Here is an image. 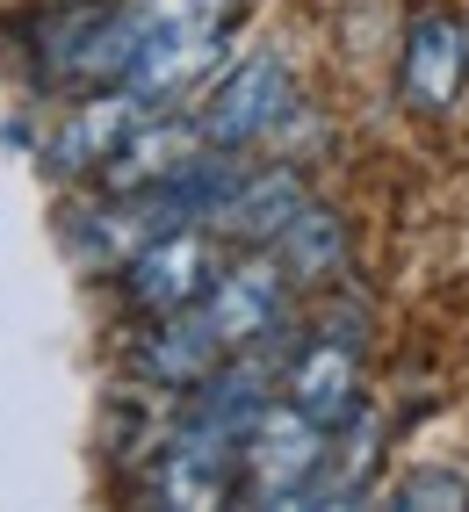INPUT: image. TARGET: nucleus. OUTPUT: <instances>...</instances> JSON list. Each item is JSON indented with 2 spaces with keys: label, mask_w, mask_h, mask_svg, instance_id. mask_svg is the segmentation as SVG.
Wrapping results in <instances>:
<instances>
[{
  "label": "nucleus",
  "mask_w": 469,
  "mask_h": 512,
  "mask_svg": "<svg viewBox=\"0 0 469 512\" xmlns=\"http://www.w3.org/2000/svg\"><path fill=\"white\" fill-rule=\"evenodd\" d=\"M304 181L289 174V166H260V174H246L239 166V181H231V195L210 210V231H224V238H246V246H267L296 210H304Z\"/></svg>",
  "instance_id": "8"
},
{
  "label": "nucleus",
  "mask_w": 469,
  "mask_h": 512,
  "mask_svg": "<svg viewBox=\"0 0 469 512\" xmlns=\"http://www.w3.org/2000/svg\"><path fill=\"white\" fill-rule=\"evenodd\" d=\"M462 80H469V29L448 22V15H419L412 37H405V58H397L405 101L426 109V116H441V109H455Z\"/></svg>",
  "instance_id": "7"
},
{
  "label": "nucleus",
  "mask_w": 469,
  "mask_h": 512,
  "mask_svg": "<svg viewBox=\"0 0 469 512\" xmlns=\"http://www.w3.org/2000/svg\"><path fill=\"white\" fill-rule=\"evenodd\" d=\"M282 390H289V404H296L304 419H318V426L332 433V426L361 404V339L325 325L311 347L282 368Z\"/></svg>",
  "instance_id": "6"
},
{
  "label": "nucleus",
  "mask_w": 469,
  "mask_h": 512,
  "mask_svg": "<svg viewBox=\"0 0 469 512\" xmlns=\"http://www.w3.org/2000/svg\"><path fill=\"white\" fill-rule=\"evenodd\" d=\"M267 253L282 260V275L289 282H318V275H332L340 267V224H332V210H318V202H304L275 238H267Z\"/></svg>",
  "instance_id": "9"
},
{
  "label": "nucleus",
  "mask_w": 469,
  "mask_h": 512,
  "mask_svg": "<svg viewBox=\"0 0 469 512\" xmlns=\"http://www.w3.org/2000/svg\"><path fill=\"white\" fill-rule=\"evenodd\" d=\"M390 505H412V512H433V505H469V476H455V469H412L405 484L390 491Z\"/></svg>",
  "instance_id": "10"
},
{
  "label": "nucleus",
  "mask_w": 469,
  "mask_h": 512,
  "mask_svg": "<svg viewBox=\"0 0 469 512\" xmlns=\"http://www.w3.org/2000/svg\"><path fill=\"white\" fill-rule=\"evenodd\" d=\"M246 0H130V65H123V94H138L145 109H166L174 94H188L195 80L217 65L231 22Z\"/></svg>",
  "instance_id": "1"
},
{
  "label": "nucleus",
  "mask_w": 469,
  "mask_h": 512,
  "mask_svg": "<svg viewBox=\"0 0 469 512\" xmlns=\"http://www.w3.org/2000/svg\"><path fill=\"white\" fill-rule=\"evenodd\" d=\"M289 101H296L289 94V65L275 51H260V58L239 65V73L217 80V94L195 109V130H203V145H217V152H246L289 116Z\"/></svg>",
  "instance_id": "3"
},
{
  "label": "nucleus",
  "mask_w": 469,
  "mask_h": 512,
  "mask_svg": "<svg viewBox=\"0 0 469 512\" xmlns=\"http://www.w3.org/2000/svg\"><path fill=\"white\" fill-rule=\"evenodd\" d=\"M210 275H217L210 224H174V231L145 238V246L123 260V289H130V303H138V311H152V318L195 303V296L210 289Z\"/></svg>",
  "instance_id": "4"
},
{
  "label": "nucleus",
  "mask_w": 469,
  "mask_h": 512,
  "mask_svg": "<svg viewBox=\"0 0 469 512\" xmlns=\"http://www.w3.org/2000/svg\"><path fill=\"white\" fill-rule=\"evenodd\" d=\"M318 462H325V426L304 419L289 397L282 404L267 397L246 426V448H239V491L253 505H304Z\"/></svg>",
  "instance_id": "2"
},
{
  "label": "nucleus",
  "mask_w": 469,
  "mask_h": 512,
  "mask_svg": "<svg viewBox=\"0 0 469 512\" xmlns=\"http://www.w3.org/2000/svg\"><path fill=\"white\" fill-rule=\"evenodd\" d=\"M195 311H203V325L224 339V354H239L246 339L275 332L282 311H289V275H282V260H275V253H253V260H239V267H217L210 289L195 296Z\"/></svg>",
  "instance_id": "5"
}]
</instances>
